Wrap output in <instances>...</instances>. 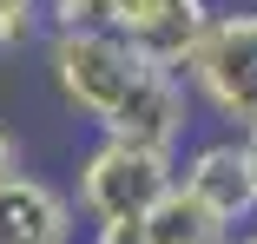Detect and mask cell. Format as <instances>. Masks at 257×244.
I'll list each match as a JSON object with an SVG mask.
<instances>
[{
	"mask_svg": "<svg viewBox=\"0 0 257 244\" xmlns=\"http://www.w3.org/2000/svg\"><path fill=\"white\" fill-rule=\"evenodd\" d=\"M0 244H79L73 191H60L40 172L0 178Z\"/></svg>",
	"mask_w": 257,
	"mask_h": 244,
	"instance_id": "cell-6",
	"label": "cell"
},
{
	"mask_svg": "<svg viewBox=\"0 0 257 244\" xmlns=\"http://www.w3.org/2000/svg\"><path fill=\"white\" fill-rule=\"evenodd\" d=\"M211 20H218V0H112L106 33H119L145 66H165L185 79V60L198 53Z\"/></svg>",
	"mask_w": 257,
	"mask_h": 244,
	"instance_id": "cell-4",
	"label": "cell"
},
{
	"mask_svg": "<svg viewBox=\"0 0 257 244\" xmlns=\"http://www.w3.org/2000/svg\"><path fill=\"white\" fill-rule=\"evenodd\" d=\"M178 185L191 191V198H204L231 231L257 218V185H250V165H244L237 132H224V139H198V145H178Z\"/></svg>",
	"mask_w": 257,
	"mask_h": 244,
	"instance_id": "cell-5",
	"label": "cell"
},
{
	"mask_svg": "<svg viewBox=\"0 0 257 244\" xmlns=\"http://www.w3.org/2000/svg\"><path fill=\"white\" fill-rule=\"evenodd\" d=\"M46 40V20H40V0H0V66L20 60L27 46Z\"/></svg>",
	"mask_w": 257,
	"mask_h": 244,
	"instance_id": "cell-8",
	"label": "cell"
},
{
	"mask_svg": "<svg viewBox=\"0 0 257 244\" xmlns=\"http://www.w3.org/2000/svg\"><path fill=\"white\" fill-rule=\"evenodd\" d=\"M86 244H139V224H106V231H92Z\"/></svg>",
	"mask_w": 257,
	"mask_h": 244,
	"instance_id": "cell-11",
	"label": "cell"
},
{
	"mask_svg": "<svg viewBox=\"0 0 257 244\" xmlns=\"http://www.w3.org/2000/svg\"><path fill=\"white\" fill-rule=\"evenodd\" d=\"M178 178V152L165 145H145V139H112L99 132L86 152L73 159V211L106 231V224H139L159 191Z\"/></svg>",
	"mask_w": 257,
	"mask_h": 244,
	"instance_id": "cell-2",
	"label": "cell"
},
{
	"mask_svg": "<svg viewBox=\"0 0 257 244\" xmlns=\"http://www.w3.org/2000/svg\"><path fill=\"white\" fill-rule=\"evenodd\" d=\"M191 106L224 119L231 132L257 126V7H218L198 53L185 60Z\"/></svg>",
	"mask_w": 257,
	"mask_h": 244,
	"instance_id": "cell-3",
	"label": "cell"
},
{
	"mask_svg": "<svg viewBox=\"0 0 257 244\" xmlns=\"http://www.w3.org/2000/svg\"><path fill=\"white\" fill-rule=\"evenodd\" d=\"M224 244H257V218H250V224H237V231H231Z\"/></svg>",
	"mask_w": 257,
	"mask_h": 244,
	"instance_id": "cell-13",
	"label": "cell"
},
{
	"mask_svg": "<svg viewBox=\"0 0 257 244\" xmlns=\"http://www.w3.org/2000/svg\"><path fill=\"white\" fill-rule=\"evenodd\" d=\"M46 53V79H53V99L86 119L92 132H112V139H145V145H165L178 152L198 106H191V86L165 66H145L132 46L106 27H66V33H46L40 40Z\"/></svg>",
	"mask_w": 257,
	"mask_h": 244,
	"instance_id": "cell-1",
	"label": "cell"
},
{
	"mask_svg": "<svg viewBox=\"0 0 257 244\" xmlns=\"http://www.w3.org/2000/svg\"><path fill=\"white\" fill-rule=\"evenodd\" d=\"M14 172H20V139L0 126V178H14Z\"/></svg>",
	"mask_w": 257,
	"mask_h": 244,
	"instance_id": "cell-10",
	"label": "cell"
},
{
	"mask_svg": "<svg viewBox=\"0 0 257 244\" xmlns=\"http://www.w3.org/2000/svg\"><path fill=\"white\" fill-rule=\"evenodd\" d=\"M237 145H244V165H250V185H257V126H244Z\"/></svg>",
	"mask_w": 257,
	"mask_h": 244,
	"instance_id": "cell-12",
	"label": "cell"
},
{
	"mask_svg": "<svg viewBox=\"0 0 257 244\" xmlns=\"http://www.w3.org/2000/svg\"><path fill=\"white\" fill-rule=\"evenodd\" d=\"M224 237H231V224L204 198H191L178 178L159 191V205L139 218V244H224Z\"/></svg>",
	"mask_w": 257,
	"mask_h": 244,
	"instance_id": "cell-7",
	"label": "cell"
},
{
	"mask_svg": "<svg viewBox=\"0 0 257 244\" xmlns=\"http://www.w3.org/2000/svg\"><path fill=\"white\" fill-rule=\"evenodd\" d=\"M40 20H46V33H66V27H106V20H112V0H40Z\"/></svg>",
	"mask_w": 257,
	"mask_h": 244,
	"instance_id": "cell-9",
	"label": "cell"
}]
</instances>
